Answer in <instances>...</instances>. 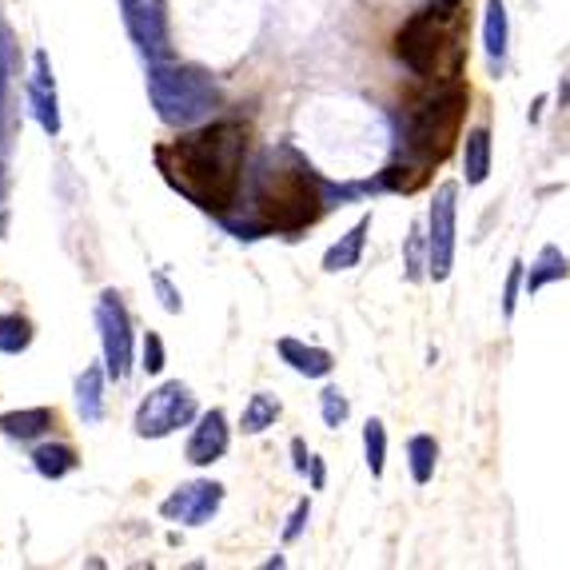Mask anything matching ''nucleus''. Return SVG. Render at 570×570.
<instances>
[{"mask_svg":"<svg viewBox=\"0 0 570 570\" xmlns=\"http://www.w3.org/2000/svg\"><path fill=\"white\" fill-rule=\"evenodd\" d=\"M248 140L252 128L243 121H216L184 140L156 148V164L180 196H187L196 208L224 216L243 187Z\"/></svg>","mask_w":570,"mask_h":570,"instance_id":"f257e3e1","label":"nucleus"},{"mask_svg":"<svg viewBox=\"0 0 570 570\" xmlns=\"http://www.w3.org/2000/svg\"><path fill=\"white\" fill-rule=\"evenodd\" d=\"M328 187L316 175V168L292 144L267 148L255 160L252 172V224H236L240 240H255L263 231H280V236H296V231L311 228L328 204Z\"/></svg>","mask_w":570,"mask_h":570,"instance_id":"f03ea898","label":"nucleus"},{"mask_svg":"<svg viewBox=\"0 0 570 570\" xmlns=\"http://www.w3.org/2000/svg\"><path fill=\"white\" fill-rule=\"evenodd\" d=\"M467 104L471 92L459 80H447L435 96L423 100L403 128V152L399 160L379 172L375 187H391V192H415L428 184V175L435 172L443 160L451 156L455 140L463 136V121H467Z\"/></svg>","mask_w":570,"mask_h":570,"instance_id":"7ed1b4c3","label":"nucleus"},{"mask_svg":"<svg viewBox=\"0 0 570 570\" xmlns=\"http://www.w3.org/2000/svg\"><path fill=\"white\" fill-rule=\"evenodd\" d=\"M463 33H467V0H428L395 33V56L419 80H459Z\"/></svg>","mask_w":570,"mask_h":570,"instance_id":"20e7f679","label":"nucleus"},{"mask_svg":"<svg viewBox=\"0 0 570 570\" xmlns=\"http://www.w3.org/2000/svg\"><path fill=\"white\" fill-rule=\"evenodd\" d=\"M148 96L156 116L172 128H192L204 116H212L219 100L216 80L196 65H175V60H152L148 65Z\"/></svg>","mask_w":570,"mask_h":570,"instance_id":"39448f33","label":"nucleus"},{"mask_svg":"<svg viewBox=\"0 0 570 570\" xmlns=\"http://www.w3.org/2000/svg\"><path fill=\"white\" fill-rule=\"evenodd\" d=\"M459 248V184H438L428 208V280L447 284Z\"/></svg>","mask_w":570,"mask_h":570,"instance_id":"423d86ee","label":"nucleus"},{"mask_svg":"<svg viewBox=\"0 0 570 570\" xmlns=\"http://www.w3.org/2000/svg\"><path fill=\"white\" fill-rule=\"evenodd\" d=\"M192 419H196V395H192V387L180 384V379H168L156 391H148V399L136 407V423L132 428H136L140 438H164L172 431L187 428Z\"/></svg>","mask_w":570,"mask_h":570,"instance_id":"0eeeda50","label":"nucleus"},{"mask_svg":"<svg viewBox=\"0 0 570 570\" xmlns=\"http://www.w3.org/2000/svg\"><path fill=\"white\" fill-rule=\"evenodd\" d=\"M96 328H100V347H104L109 379L112 384H124L132 372V319L124 299L112 287L96 299Z\"/></svg>","mask_w":570,"mask_h":570,"instance_id":"6e6552de","label":"nucleus"},{"mask_svg":"<svg viewBox=\"0 0 570 570\" xmlns=\"http://www.w3.org/2000/svg\"><path fill=\"white\" fill-rule=\"evenodd\" d=\"M128 36L148 60H172V33H168L164 0H121Z\"/></svg>","mask_w":570,"mask_h":570,"instance_id":"1a4fd4ad","label":"nucleus"},{"mask_svg":"<svg viewBox=\"0 0 570 570\" xmlns=\"http://www.w3.org/2000/svg\"><path fill=\"white\" fill-rule=\"evenodd\" d=\"M219 503H224V487H219V482L192 479V482H180V487L168 494L164 503H160V515L180 526H204L216 518Z\"/></svg>","mask_w":570,"mask_h":570,"instance_id":"9d476101","label":"nucleus"},{"mask_svg":"<svg viewBox=\"0 0 570 570\" xmlns=\"http://www.w3.org/2000/svg\"><path fill=\"white\" fill-rule=\"evenodd\" d=\"M228 443H231L228 415H224L219 407H212V411H204V415L196 419L184 459L192 463V467H212V463H219L224 455H228Z\"/></svg>","mask_w":570,"mask_h":570,"instance_id":"9b49d317","label":"nucleus"},{"mask_svg":"<svg viewBox=\"0 0 570 570\" xmlns=\"http://www.w3.org/2000/svg\"><path fill=\"white\" fill-rule=\"evenodd\" d=\"M29 109H33V121L41 124L48 136H60V104H56V80L53 65H48V53L36 48L33 53V77H29Z\"/></svg>","mask_w":570,"mask_h":570,"instance_id":"f8f14e48","label":"nucleus"},{"mask_svg":"<svg viewBox=\"0 0 570 570\" xmlns=\"http://www.w3.org/2000/svg\"><path fill=\"white\" fill-rule=\"evenodd\" d=\"M275 351H280V360L296 375H304V379H328V375L335 372V355H331L328 347H311V343L284 335V340L275 343Z\"/></svg>","mask_w":570,"mask_h":570,"instance_id":"ddd939ff","label":"nucleus"},{"mask_svg":"<svg viewBox=\"0 0 570 570\" xmlns=\"http://www.w3.org/2000/svg\"><path fill=\"white\" fill-rule=\"evenodd\" d=\"M491 164H494L491 128H487V124H475V128H467V136H463V180H467V187L487 184Z\"/></svg>","mask_w":570,"mask_h":570,"instance_id":"4468645a","label":"nucleus"},{"mask_svg":"<svg viewBox=\"0 0 570 570\" xmlns=\"http://www.w3.org/2000/svg\"><path fill=\"white\" fill-rule=\"evenodd\" d=\"M482 48H487V60L499 72L511 53V12H506V0H487L482 4Z\"/></svg>","mask_w":570,"mask_h":570,"instance_id":"2eb2a0df","label":"nucleus"},{"mask_svg":"<svg viewBox=\"0 0 570 570\" xmlns=\"http://www.w3.org/2000/svg\"><path fill=\"white\" fill-rule=\"evenodd\" d=\"M367 231H372V212L355 219V224L343 231L340 240H335L328 252H323V272H331V275H335V272H351V267L363 260V248H367Z\"/></svg>","mask_w":570,"mask_h":570,"instance_id":"dca6fc26","label":"nucleus"},{"mask_svg":"<svg viewBox=\"0 0 570 570\" xmlns=\"http://www.w3.org/2000/svg\"><path fill=\"white\" fill-rule=\"evenodd\" d=\"M570 275V260L559 243H543L535 255V263L526 267V299H535L547 284H559Z\"/></svg>","mask_w":570,"mask_h":570,"instance_id":"f3484780","label":"nucleus"},{"mask_svg":"<svg viewBox=\"0 0 570 570\" xmlns=\"http://www.w3.org/2000/svg\"><path fill=\"white\" fill-rule=\"evenodd\" d=\"M56 423V411L53 407H24V411H4L0 415V435L9 438H36Z\"/></svg>","mask_w":570,"mask_h":570,"instance_id":"a211bd4d","label":"nucleus"},{"mask_svg":"<svg viewBox=\"0 0 570 570\" xmlns=\"http://www.w3.org/2000/svg\"><path fill=\"white\" fill-rule=\"evenodd\" d=\"M77 411L88 428L104 419V372L100 367H84L77 379Z\"/></svg>","mask_w":570,"mask_h":570,"instance_id":"6ab92c4d","label":"nucleus"},{"mask_svg":"<svg viewBox=\"0 0 570 570\" xmlns=\"http://www.w3.org/2000/svg\"><path fill=\"white\" fill-rule=\"evenodd\" d=\"M33 467L41 479H65L80 467L77 451L68 447V443H44V447L33 451Z\"/></svg>","mask_w":570,"mask_h":570,"instance_id":"aec40b11","label":"nucleus"},{"mask_svg":"<svg viewBox=\"0 0 570 570\" xmlns=\"http://www.w3.org/2000/svg\"><path fill=\"white\" fill-rule=\"evenodd\" d=\"M407 467H411L415 487H428V482L435 479V467H438L435 435H411L407 438Z\"/></svg>","mask_w":570,"mask_h":570,"instance_id":"412c9836","label":"nucleus"},{"mask_svg":"<svg viewBox=\"0 0 570 570\" xmlns=\"http://www.w3.org/2000/svg\"><path fill=\"white\" fill-rule=\"evenodd\" d=\"M280 399L267 391H255L252 399H248V407H243V419H240V431L243 435H263L267 428H275V419H280Z\"/></svg>","mask_w":570,"mask_h":570,"instance_id":"4be33fe9","label":"nucleus"},{"mask_svg":"<svg viewBox=\"0 0 570 570\" xmlns=\"http://www.w3.org/2000/svg\"><path fill=\"white\" fill-rule=\"evenodd\" d=\"M363 459H367L372 479H384V471H387V428H384V419H367V423H363Z\"/></svg>","mask_w":570,"mask_h":570,"instance_id":"5701e85b","label":"nucleus"},{"mask_svg":"<svg viewBox=\"0 0 570 570\" xmlns=\"http://www.w3.org/2000/svg\"><path fill=\"white\" fill-rule=\"evenodd\" d=\"M33 343V323L16 311H4L0 316V355H21Z\"/></svg>","mask_w":570,"mask_h":570,"instance_id":"b1692460","label":"nucleus"},{"mask_svg":"<svg viewBox=\"0 0 570 570\" xmlns=\"http://www.w3.org/2000/svg\"><path fill=\"white\" fill-rule=\"evenodd\" d=\"M526 296V263L523 260H511V267H506V280H503V299H499V311H503V319H515V307L518 299Z\"/></svg>","mask_w":570,"mask_h":570,"instance_id":"393cba45","label":"nucleus"},{"mask_svg":"<svg viewBox=\"0 0 570 570\" xmlns=\"http://www.w3.org/2000/svg\"><path fill=\"white\" fill-rule=\"evenodd\" d=\"M319 415H323L328 431H340L343 423H347V415H351L347 395H343L340 387H323V391H319Z\"/></svg>","mask_w":570,"mask_h":570,"instance_id":"a878e982","label":"nucleus"},{"mask_svg":"<svg viewBox=\"0 0 570 570\" xmlns=\"http://www.w3.org/2000/svg\"><path fill=\"white\" fill-rule=\"evenodd\" d=\"M144 372L148 375L164 372V343H160L156 331H144Z\"/></svg>","mask_w":570,"mask_h":570,"instance_id":"bb28decb","label":"nucleus"},{"mask_svg":"<svg viewBox=\"0 0 570 570\" xmlns=\"http://www.w3.org/2000/svg\"><path fill=\"white\" fill-rule=\"evenodd\" d=\"M307 518H311V499H299L296 511H292V518H287V526H284V543H296V538L304 535Z\"/></svg>","mask_w":570,"mask_h":570,"instance_id":"cd10ccee","label":"nucleus"},{"mask_svg":"<svg viewBox=\"0 0 570 570\" xmlns=\"http://www.w3.org/2000/svg\"><path fill=\"white\" fill-rule=\"evenodd\" d=\"M292 455H296V471L307 475V467H311V451H307L304 438H292Z\"/></svg>","mask_w":570,"mask_h":570,"instance_id":"c85d7f7f","label":"nucleus"},{"mask_svg":"<svg viewBox=\"0 0 570 570\" xmlns=\"http://www.w3.org/2000/svg\"><path fill=\"white\" fill-rule=\"evenodd\" d=\"M156 287H160V296H164V307H168V311H180V307H184V304H180V292H172V287H168L164 275H156Z\"/></svg>","mask_w":570,"mask_h":570,"instance_id":"c756f323","label":"nucleus"},{"mask_svg":"<svg viewBox=\"0 0 570 570\" xmlns=\"http://www.w3.org/2000/svg\"><path fill=\"white\" fill-rule=\"evenodd\" d=\"M9 56H12L9 36L0 33V92H4V84H9Z\"/></svg>","mask_w":570,"mask_h":570,"instance_id":"7c9ffc66","label":"nucleus"},{"mask_svg":"<svg viewBox=\"0 0 570 570\" xmlns=\"http://www.w3.org/2000/svg\"><path fill=\"white\" fill-rule=\"evenodd\" d=\"M307 475H311V487H316V491H323L328 471H323V459H319V455H311V467H307Z\"/></svg>","mask_w":570,"mask_h":570,"instance_id":"2f4dec72","label":"nucleus"}]
</instances>
